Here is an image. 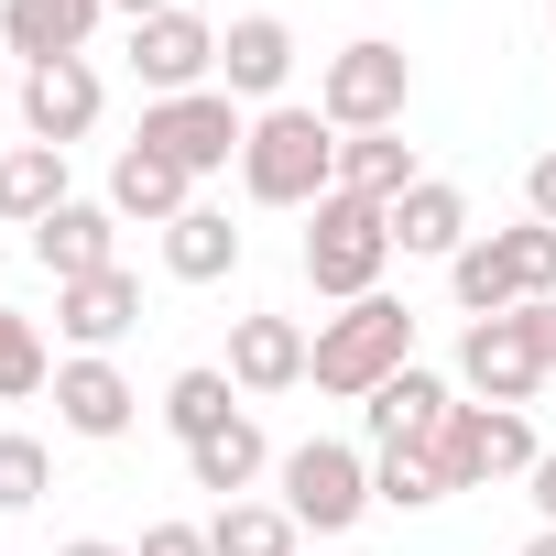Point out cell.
I'll list each match as a JSON object with an SVG mask.
<instances>
[{
	"mask_svg": "<svg viewBox=\"0 0 556 556\" xmlns=\"http://www.w3.org/2000/svg\"><path fill=\"white\" fill-rule=\"evenodd\" d=\"M240 197L251 207H317V197H339V131L317 121V99H273V110H251V142H240Z\"/></svg>",
	"mask_w": 556,
	"mask_h": 556,
	"instance_id": "1",
	"label": "cell"
},
{
	"mask_svg": "<svg viewBox=\"0 0 556 556\" xmlns=\"http://www.w3.org/2000/svg\"><path fill=\"white\" fill-rule=\"evenodd\" d=\"M393 371H415V306H404V295H361V306L317 317V361H306V382H317V393L371 404Z\"/></svg>",
	"mask_w": 556,
	"mask_h": 556,
	"instance_id": "2",
	"label": "cell"
},
{
	"mask_svg": "<svg viewBox=\"0 0 556 556\" xmlns=\"http://www.w3.org/2000/svg\"><path fill=\"white\" fill-rule=\"evenodd\" d=\"M295 262H306V285L328 295V306H361V295H382V273H393V207H371V197H317L306 207V240H295Z\"/></svg>",
	"mask_w": 556,
	"mask_h": 556,
	"instance_id": "3",
	"label": "cell"
},
{
	"mask_svg": "<svg viewBox=\"0 0 556 556\" xmlns=\"http://www.w3.org/2000/svg\"><path fill=\"white\" fill-rule=\"evenodd\" d=\"M447 295L469 317H513L534 295H556V229L545 218H513V229H480L458 262H447Z\"/></svg>",
	"mask_w": 556,
	"mask_h": 556,
	"instance_id": "4",
	"label": "cell"
},
{
	"mask_svg": "<svg viewBox=\"0 0 556 556\" xmlns=\"http://www.w3.org/2000/svg\"><path fill=\"white\" fill-rule=\"evenodd\" d=\"M404 99H415V55L393 34H361L317 66V121L328 131H404Z\"/></svg>",
	"mask_w": 556,
	"mask_h": 556,
	"instance_id": "5",
	"label": "cell"
},
{
	"mask_svg": "<svg viewBox=\"0 0 556 556\" xmlns=\"http://www.w3.org/2000/svg\"><path fill=\"white\" fill-rule=\"evenodd\" d=\"M273 480H285L273 502H285L306 534H350L361 513H382V502H371V447H350V437H306V447H285V458H273Z\"/></svg>",
	"mask_w": 556,
	"mask_h": 556,
	"instance_id": "6",
	"label": "cell"
},
{
	"mask_svg": "<svg viewBox=\"0 0 556 556\" xmlns=\"http://www.w3.org/2000/svg\"><path fill=\"white\" fill-rule=\"evenodd\" d=\"M131 142H153V153H175L197 186L207 175H229L240 164V142H251V110L229 99V88H186V99H142V131Z\"/></svg>",
	"mask_w": 556,
	"mask_h": 556,
	"instance_id": "7",
	"label": "cell"
},
{
	"mask_svg": "<svg viewBox=\"0 0 556 556\" xmlns=\"http://www.w3.org/2000/svg\"><path fill=\"white\" fill-rule=\"evenodd\" d=\"M534 458H545L534 415H513V404H469V393H458V415H447V437H437V469H447V491L534 480Z\"/></svg>",
	"mask_w": 556,
	"mask_h": 556,
	"instance_id": "8",
	"label": "cell"
},
{
	"mask_svg": "<svg viewBox=\"0 0 556 556\" xmlns=\"http://www.w3.org/2000/svg\"><path fill=\"white\" fill-rule=\"evenodd\" d=\"M131 77H142V99L218 88V23H207V12H153V23H131Z\"/></svg>",
	"mask_w": 556,
	"mask_h": 556,
	"instance_id": "9",
	"label": "cell"
},
{
	"mask_svg": "<svg viewBox=\"0 0 556 556\" xmlns=\"http://www.w3.org/2000/svg\"><path fill=\"white\" fill-rule=\"evenodd\" d=\"M99 110H110V88H99V66H88V55L23 66V142H55V153H77V142L99 131Z\"/></svg>",
	"mask_w": 556,
	"mask_h": 556,
	"instance_id": "10",
	"label": "cell"
},
{
	"mask_svg": "<svg viewBox=\"0 0 556 556\" xmlns=\"http://www.w3.org/2000/svg\"><path fill=\"white\" fill-rule=\"evenodd\" d=\"M534 382H545V361H534V339H523V317H469V339H458V393L469 404H534Z\"/></svg>",
	"mask_w": 556,
	"mask_h": 556,
	"instance_id": "11",
	"label": "cell"
},
{
	"mask_svg": "<svg viewBox=\"0 0 556 556\" xmlns=\"http://www.w3.org/2000/svg\"><path fill=\"white\" fill-rule=\"evenodd\" d=\"M131 415H142V393H131L121 361H99V350H66V361H55V426H66V437L110 447V437H131Z\"/></svg>",
	"mask_w": 556,
	"mask_h": 556,
	"instance_id": "12",
	"label": "cell"
},
{
	"mask_svg": "<svg viewBox=\"0 0 556 556\" xmlns=\"http://www.w3.org/2000/svg\"><path fill=\"white\" fill-rule=\"evenodd\" d=\"M285 77H295V23H285V12H240V23L218 34V88H229L240 110H273Z\"/></svg>",
	"mask_w": 556,
	"mask_h": 556,
	"instance_id": "13",
	"label": "cell"
},
{
	"mask_svg": "<svg viewBox=\"0 0 556 556\" xmlns=\"http://www.w3.org/2000/svg\"><path fill=\"white\" fill-rule=\"evenodd\" d=\"M131 328H142V273L110 262V273H88V285H55V339L66 350H99L110 361Z\"/></svg>",
	"mask_w": 556,
	"mask_h": 556,
	"instance_id": "14",
	"label": "cell"
},
{
	"mask_svg": "<svg viewBox=\"0 0 556 556\" xmlns=\"http://www.w3.org/2000/svg\"><path fill=\"white\" fill-rule=\"evenodd\" d=\"M34 262L55 273V285H88V273H110V262H121V207H110V197H66V207L34 229Z\"/></svg>",
	"mask_w": 556,
	"mask_h": 556,
	"instance_id": "15",
	"label": "cell"
},
{
	"mask_svg": "<svg viewBox=\"0 0 556 556\" xmlns=\"http://www.w3.org/2000/svg\"><path fill=\"white\" fill-rule=\"evenodd\" d=\"M447 415H458V382H437L426 361H415V371H393V382L361 404L371 447H437V437H447Z\"/></svg>",
	"mask_w": 556,
	"mask_h": 556,
	"instance_id": "16",
	"label": "cell"
},
{
	"mask_svg": "<svg viewBox=\"0 0 556 556\" xmlns=\"http://www.w3.org/2000/svg\"><path fill=\"white\" fill-rule=\"evenodd\" d=\"M110 207H121V229L142 218V229H175L186 207H197V175L175 164V153H153V142H121V164H110Z\"/></svg>",
	"mask_w": 556,
	"mask_h": 556,
	"instance_id": "17",
	"label": "cell"
},
{
	"mask_svg": "<svg viewBox=\"0 0 556 556\" xmlns=\"http://www.w3.org/2000/svg\"><path fill=\"white\" fill-rule=\"evenodd\" d=\"M306 361H317V339H306L295 317H240V328H229V382H240V393H295Z\"/></svg>",
	"mask_w": 556,
	"mask_h": 556,
	"instance_id": "18",
	"label": "cell"
},
{
	"mask_svg": "<svg viewBox=\"0 0 556 556\" xmlns=\"http://www.w3.org/2000/svg\"><path fill=\"white\" fill-rule=\"evenodd\" d=\"M110 0H0V45H12L23 66H55V55H88Z\"/></svg>",
	"mask_w": 556,
	"mask_h": 556,
	"instance_id": "19",
	"label": "cell"
},
{
	"mask_svg": "<svg viewBox=\"0 0 556 556\" xmlns=\"http://www.w3.org/2000/svg\"><path fill=\"white\" fill-rule=\"evenodd\" d=\"M480 229H469V197L447 186V175H426L415 197H393V251L404 262H458Z\"/></svg>",
	"mask_w": 556,
	"mask_h": 556,
	"instance_id": "20",
	"label": "cell"
},
{
	"mask_svg": "<svg viewBox=\"0 0 556 556\" xmlns=\"http://www.w3.org/2000/svg\"><path fill=\"white\" fill-rule=\"evenodd\" d=\"M66 197L77 186H66V153L55 142H12V153H0V229H45Z\"/></svg>",
	"mask_w": 556,
	"mask_h": 556,
	"instance_id": "21",
	"label": "cell"
},
{
	"mask_svg": "<svg viewBox=\"0 0 556 556\" xmlns=\"http://www.w3.org/2000/svg\"><path fill=\"white\" fill-rule=\"evenodd\" d=\"M339 186H350V197H371V207H393V197H415V186H426V164H415V142H404V131H339Z\"/></svg>",
	"mask_w": 556,
	"mask_h": 556,
	"instance_id": "22",
	"label": "cell"
},
{
	"mask_svg": "<svg viewBox=\"0 0 556 556\" xmlns=\"http://www.w3.org/2000/svg\"><path fill=\"white\" fill-rule=\"evenodd\" d=\"M262 469H273V437H262L251 415H229L218 437H197V447H186V480H197V491H218V502H251V480H262Z\"/></svg>",
	"mask_w": 556,
	"mask_h": 556,
	"instance_id": "23",
	"label": "cell"
},
{
	"mask_svg": "<svg viewBox=\"0 0 556 556\" xmlns=\"http://www.w3.org/2000/svg\"><path fill=\"white\" fill-rule=\"evenodd\" d=\"M164 273H175V285H229V273H240V229H229V207H186L175 229H164Z\"/></svg>",
	"mask_w": 556,
	"mask_h": 556,
	"instance_id": "24",
	"label": "cell"
},
{
	"mask_svg": "<svg viewBox=\"0 0 556 556\" xmlns=\"http://www.w3.org/2000/svg\"><path fill=\"white\" fill-rule=\"evenodd\" d=\"M207 556H306V523L285 502H218L207 513Z\"/></svg>",
	"mask_w": 556,
	"mask_h": 556,
	"instance_id": "25",
	"label": "cell"
},
{
	"mask_svg": "<svg viewBox=\"0 0 556 556\" xmlns=\"http://www.w3.org/2000/svg\"><path fill=\"white\" fill-rule=\"evenodd\" d=\"M229 415H240V382H229L218 361H197V371H175V382H164V426H175V447L218 437Z\"/></svg>",
	"mask_w": 556,
	"mask_h": 556,
	"instance_id": "26",
	"label": "cell"
},
{
	"mask_svg": "<svg viewBox=\"0 0 556 556\" xmlns=\"http://www.w3.org/2000/svg\"><path fill=\"white\" fill-rule=\"evenodd\" d=\"M371 502H382V513H426V502H447L437 447H371Z\"/></svg>",
	"mask_w": 556,
	"mask_h": 556,
	"instance_id": "27",
	"label": "cell"
},
{
	"mask_svg": "<svg viewBox=\"0 0 556 556\" xmlns=\"http://www.w3.org/2000/svg\"><path fill=\"white\" fill-rule=\"evenodd\" d=\"M55 382V350H45V328L23 317V306H0V404H34Z\"/></svg>",
	"mask_w": 556,
	"mask_h": 556,
	"instance_id": "28",
	"label": "cell"
},
{
	"mask_svg": "<svg viewBox=\"0 0 556 556\" xmlns=\"http://www.w3.org/2000/svg\"><path fill=\"white\" fill-rule=\"evenodd\" d=\"M55 491V458H45V437H0V513H34Z\"/></svg>",
	"mask_w": 556,
	"mask_h": 556,
	"instance_id": "29",
	"label": "cell"
},
{
	"mask_svg": "<svg viewBox=\"0 0 556 556\" xmlns=\"http://www.w3.org/2000/svg\"><path fill=\"white\" fill-rule=\"evenodd\" d=\"M131 556H207V523H142Z\"/></svg>",
	"mask_w": 556,
	"mask_h": 556,
	"instance_id": "30",
	"label": "cell"
},
{
	"mask_svg": "<svg viewBox=\"0 0 556 556\" xmlns=\"http://www.w3.org/2000/svg\"><path fill=\"white\" fill-rule=\"evenodd\" d=\"M523 218H545V229H556V153H534V164H523Z\"/></svg>",
	"mask_w": 556,
	"mask_h": 556,
	"instance_id": "31",
	"label": "cell"
},
{
	"mask_svg": "<svg viewBox=\"0 0 556 556\" xmlns=\"http://www.w3.org/2000/svg\"><path fill=\"white\" fill-rule=\"evenodd\" d=\"M513 317H523V339H534V361L556 371V295H534V306H513Z\"/></svg>",
	"mask_w": 556,
	"mask_h": 556,
	"instance_id": "32",
	"label": "cell"
},
{
	"mask_svg": "<svg viewBox=\"0 0 556 556\" xmlns=\"http://www.w3.org/2000/svg\"><path fill=\"white\" fill-rule=\"evenodd\" d=\"M523 491H534V513H545V523H556V447H545V458H534V480H523Z\"/></svg>",
	"mask_w": 556,
	"mask_h": 556,
	"instance_id": "33",
	"label": "cell"
},
{
	"mask_svg": "<svg viewBox=\"0 0 556 556\" xmlns=\"http://www.w3.org/2000/svg\"><path fill=\"white\" fill-rule=\"evenodd\" d=\"M110 12L121 23H153V12H186V0H110Z\"/></svg>",
	"mask_w": 556,
	"mask_h": 556,
	"instance_id": "34",
	"label": "cell"
},
{
	"mask_svg": "<svg viewBox=\"0 0 556 556\" xmlns=\"http://www.w3.org/2000/svg\"><path fill=\"white\" fill-rule=\"evenodd\" d=\"M55 556H131V545H110V534H77V545H55Z\"/></svg>",
	"mask_w": 556,
	"mask_h": 556,
	"instance_id": "35",
	"label": "cell"
},
{
	"mask_svg": "<svg viewBox=\"0 0 556 556\" xmlns=\"http://www.w3.org/2000/svg\"><path fill=\"white\" fill-rule=\"evenodd\" d=\"M523 556H556V523H534V545H523Z\"/></svg>",
	"mask_w": 556,
	"mask_h": 556,
	"instance_id": "36",
	"label": "cell"
},
{
	"mask_svg": "<svg viewBox=\"0 0 556 556\" xmlns=\"http://www.w3.org/2000/svg\"><path fill=\"white\" fill-rule=\"evenodd\" d=\"M545 45H556V0H545Z\"/></svg>",
	"mask_w": 556,
	"mask_h": 556,
	"instance_id": "37",
	"label": "cell"
},
{
	"mask_svg": "<svg viewBox=\"0 0 556 556\" xmlns=\"http://www.w3.org/2000/svg\"><path fill=\"white\" fill-rule=\"evenodd\" d=\"M0 153H12V121H0Z\"/></svg>",
	"mask_w": 556,
	"mask_h": 556,
	"instance_id": "38",
	"label": "cell"
},
{
	"mask_svg": "<svg viewBox=\"0 0 556 556\" xmlns=\"http://www.w3.org/2000/svg\"><path fill=\"white\" fill-rule=\"evenodd\" d=\"M0 55H12V45H0Z\"/></svg>",
	"mask_w": 556,
	"mask_h": 556,
	"instance_id": "39",
	"label": "cell"
}]
</instances>
